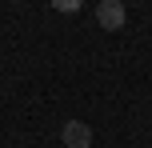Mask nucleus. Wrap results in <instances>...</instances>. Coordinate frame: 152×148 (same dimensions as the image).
I'll use <instances>...</instances> for the list:
<instances>
[{
  "instance_id": "f257e3e1",
  "label": "nucleus",
  "mask_w": 152,
  "mask_h": 148,
  "mask_svg": "<svg viewBox=\"0 0 152 148\" xmlns=\"http://www.w3.org/2000/svg\"><path fill=\"white\" fill-rule=\"evenodd\" d=\"M96 20H100V28L120 32V28H124V20H128V12H124L120 0H104V4H96Z\"/></svg>"
},
{
  "instance_id": "f03ea898",
  "label": "nucleus",
  "mask_w": 152,
  "mask_h": 148,
  "mask_svg": "<svg viewBox=\"0 0 152 148\" xmlns=\"http://www.w3.org/2000/svg\"><path fill=\"white\" fill-rule=\"evenodd\" d=\"M60 140H64V148H92V128L84 120H68L60 128Z\"/></svg>"
}]
</instances>
